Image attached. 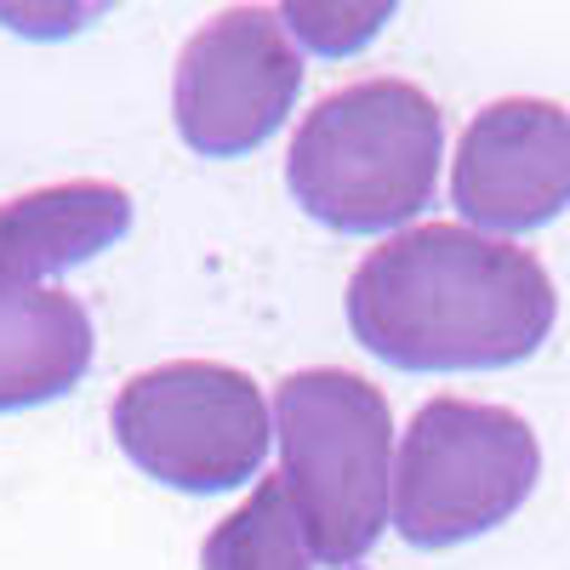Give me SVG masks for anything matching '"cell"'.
Masks as SVG:
<instances>
[{"instance_id":"1","label":"cell","mask_w":570,"mask_h":570,"mask_svg":"<svg viewBox=\"0 0 570 570\" xmlns=\"http://www.w3.org/2000/svg\"><path fill=\"white\" fill-rule=\"evenodd\" d=\"M559 297L537 252L462 223L383 240L348 279L354 343L400 371H497L531 360Z\"/></svg>"},{"instance_id":"2","label":"cell","mask_w":570,"mask_h":570,"mask_svg":"<svg viewBox=\"0 0 570 570\" xmlns=\"http://www.w3.org/2000/svg\"><path fill=\"white\" fill-rule=\"evenodd\" d=\"M445 120L422 86L376 75L320 98L285 155V183L308 217L337 234L411 223L440 183Z\"/></svg>"},{"instance_id":"3","label":"cell","mask_w":570,"mask_h":570,"mask_svg":"<svg viewBox=\"0 0 570 570\" xmlns=\"http://www.w3.org/2000/svg\"><path fill=\"white\" fill-rule=\"evenodd\" d=\"M279 480L320 564H360L394 513V416L376 383L314 365L274 389Z\"/></svg>"},{"instance_id":"4","label":"cell","mask_w":570,"mask_h":570,"mask_svg":"<svg viewBox=\"0 0 570 570\" xmlns=\"http://www.w3.org/2000/svg\"><path fill=\"white\" fill-rule=\"evenodd\" d=\"M542 451L531 422L508 405L428 400L394 468V525L411 548H456L519 513L537 491Z\"/></svg>"},{"instance_id":"5","label":"cell","mask_w":570,"mask_h":570,"mask_svg":"<svg viewBox=\"0 0 570 570\" xmlns=\"http://www.w3.org/2000/svg\"><path fill=\"white\" fill-rule=\"evenodd\" d=\"M120 451L149 480L212 497L257 480L268 456V405L246 371L217 360H171L137 371L109 405Z\"/></svg>"},{"instance_id":"6","label":"cell","mask_w":570,"mask_h":570,"mask_svg":"<svg viewBox=\"0 0 570 570\" xmlns=\"http://www.w3.org/2000/svg\"><path fill=\"white\" fill-rule=\"evenodd\" d=\"M303 86V63L268 7H228L188 35L177 58V131L195 155L234 160L279 131Z\"/></svg>"},{"instance_id":"7","label":"cell","mask_w":570,"mask_h":570,"mask_svg":"<svg viewBox=\"0 0 570 570\" xmlns=\"http://www.w3.org/2000/svg\"><path fill=\"white\" fill-rule=\"evenodd\" d=\"M468 223L525 234L570 206V115L548 98H502L468 120L451 166Z\"/></svg>"},{"instance_id":"8","label":"cell","mask_w":570,"mask_h":570,"mask_svg":"<svg viewBox=\"0 0 570 570\" xmlns=\"http://www.w3.org/2000/svg\"><path fill=\"white\" fill-rule=\"evenodd\" d=\"M131 228V195L104 177L46 183L0 206V292H40L46 274H63L109 252Z\"/></svg>"},{"instance_id":"9","label":"cell","mask_w":570,"mask_h":570,"mask_svg":"<svg viewBox=\"0 0 570 570\" xmlns=\"http://www.w3.org/2000/svg\"><path fill=\"white\" fill-rule=\"evenodd\" d=\"M91 371V320L69 292H0V411L69 394Z\"/></svg>"},{"instance_id":"10","label":"cell","mask_w":570,"mask_h":570,"mask_svg":"<svg viewBox=\"0 0 570 570\" xmlns=\"http://www.w3.org/2000/svg\"><path fill=\"white\" fill-rule=\"evenodd\" d=\"M200 570H314L285 480H263L200 548Z\"/></svg>"}]
</instances>
